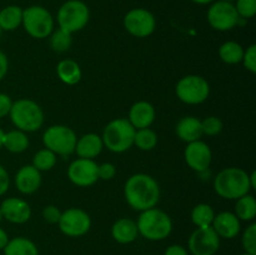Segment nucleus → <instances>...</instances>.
Listing matches in <instances>:
<instances>
[{
    "mask_svg": "<svg viewBox=\"0 0 256 255\" xmlns=\"http://www.w3.org/2000/svg\"><path fill=\"white\" fill-rule=\"evenodd\" d=\"M125 200L138 212L156 206L160 199V188L156 180L144 172L132 175L124 186Z\"/></svg>",
    "mask_w": 256,
    "mask_h": 255,
    "instance_id": "f257e3e1",
    "label": "nucleus"
},
{
    "mask_svg": "<svg viewBox=\"0 0 256 255\" xmlns=\"http://www.w3.org/2000/svg\"><path fill=\"white\" fill-rule=\"evenodd\" d=\"M214 189L219 196L229 200H236L249 194V174L240 168H226L216 175L214 180Z\"/></svg>",
    "mask_w": 256,
    "mask_h": 255,
    "instance_id": "f03ea898",
    "label": "nucleus"
},
{
    "mask_svg": "<svg viewBox=\"0 0 256 255\" xmlns=\"http://www.w3.org/2000/svg\"><path fill=\"white\" fill-rule=\"evenodd\" d=\"M138 232L142 238L152 242L166 239L172 230V222L162 210L152 208L142 212L136 222Z\"/></svg>",
    "mask_w": 256,
    "mask_h": 255,
    "instance_id": "7ed1b4c3",
    "label": "nucleus"
},
{
    "mask_svg": "<svg viewBox=\"0 0 256 255\" xmlns=\"http://www.w3.org/2000/svg\"><path fill=\"white\" fill-rule=\"evenodd\" d=\"M9 115L14 126L24 132H36L44 124V112L34 100H16L12 102Z\"/></svg>",
    "mask_w": 256,
    "mask_h": 255,
    "instance_id": "20e7f679",
    "label": "nucleus"
},
{
    "mask_svg": "<svg viewBox=\"0 0 256 255\" xmlns=\"http://www.w3.org/2000/svg\"><path fill=\"white\" fill-rule=\"evenodd\" d=\"M135 129L125 118H118L112 120L102 132V144L112 152H124L134 145Z\"/></svg>",
    "mask_w": 256,
    "mask_h": 255,
    "instance_id": "39448f33",
    "label": "nucleus"
},
{
    "mask_svg": "<svg viewBox=\"0 0 256 255\" xmlns=\"http://www.w3.org/2000/svg\"><path fill=\"white\" fill-rule=\"evenodd\" d=\"M89 19V6L82 0H68L59 8L56 14V22L60 29L70 34L84 29Z\"/></svg>",
    "mask_w": 256,
    "mask_h": 255,
    "instance_id": "423d86ee",
    "label": "nucleus"
},
{
    "mask_svg": "<svg viewBox=\"0 0 256 255\" xmlns=\"http://www.w3.org/2000/svg\"><path fill=\"white\" fill-rule=\"evenodd\" d=\"M22 25L32 38L45 39L54 30V18L46 8L32 5L22 10Z\"/></svg>",
    "mask_w": 256,
    "mask_h": 255,
    "instance_id": "0eeeda50",
    "label": "nucleus"
},
{
    "mask_svg": "<svg viewBox=\"0 0 256 255\" xmlns=\"http://www.w3.org/2000/svg\"><path fill=\"white\" fill-rule=\"evenodd\" d=\"M76 134L66 125H52L42 134L45 148L60 156H69L75 152Z\"/></svg>",
    "mask_w": 256,
    "mask_h": 255,
    "instance_id": "6e6552de",
    "label": "nucleus"
},
{
    "mask_svg": "<svg viewBox=\"0 0 256 255\" xmlns=\"http://www.w3.org/2000/svg\"><path fill=\"white\" fill-rule=\"evenodd\" d=\"M175 92L184 104L198 105L209 98L210 85L206 79L200 75H186L178 82Z\"/></svg>",
    "mask_w": 256,
    "mask_h": 255,
    "instance_id": "1a4fd4ad",
    "label": "nucleus"
},
{
    "mask_svg": "<svg viewBox=\"0 0 256 255\" xmlns=\"http://www.w3.org/2000/svg\"><path fill=\"white\" fill-rule=\"evenodd\" d=\"M208 22L218 32H229L234 29L240 22L234 2L215 0L210 4L206 12Z\"/></svg>",
    "mask_w": 256,
    "mask_h": 255,
    "instance_id": "9d476101",
    "label": "nucleus"
},
{
    "mask_svg": "<svg viewBox=\"0 0 256 255\" xmlns=\"http://www.w3.org/2000/svg\"><path fill=\"white\" fill-rule=\"evenodd\" d=\"M124 28L129 34L136 38H148L155 32L156 20L152 12L142 8H135L125 14L122 20Z\"/></svg>",
    "mask_w": 256,
    "mask_h": 255,
    "instance_id": "9b49d317",
    "label": "nucleus"
},
{
    "mask_svg": "<svg viewBox=\"0 0 256 255\" xmlns=\"http://www.w3.org/2000/svg\"><path fill=\"white\" fill-rule=\"evenodd\" d=\"M60 232L70 238H79L86 234L92 228V219L85 210L70 208L62 212L59 222Z\"/></svg>",
    "mask_w": 256,
    "mask_h": 255,
    "instance_id": "f8f14e48",
    "label": "nucleus"
},
{
    "mask_svg": "<svg viewBox=\"0 0 256 255\" xmlns=\"http://www.w3.org/2000/svg\"><path fill=\"white\" fill-rule=\"evenodd\" d=\"M188 246L192 255H214L219 250L220 238L212 226L198 228L190 235Z\"/></svg>",
    "mask_w": 256,
    "mask_h": 255,
    "instance_id": "ddd939ff",
    "label": "nucleus"
},
{
    "mask_svg": "<svg viewBox=\"0 0 256 255\" xmlns=\"http://www.w3.org/2000/svg\"><path fill=\"white\" fill-rule=\"evenodd\" d=\"M68 178L76 186H92L99 180L98 164L92 159L79 158V159L74 160L68 168Z\"/></svg>",
    "mask_w": 256,
    "mask_h": 255,
    "instance_id": "4468645a",
    "label": "nucleus"
},
{
    "mask_svg": "<svg viewBox=\"0 0 256 255\" xmlns=\"http://www.w3.org/2000/svg\"><path fill=\"white\" fill-rule=\"evenodd\" d=\"M185 162L190 169L196 172H204L212 164V154L209 145L202 140H196L188 144L184 152Z\"/></svg>",
    "mask_w": 256,
    "mask_h": 255,
    "instance_id": "2eb2a0df",
    "label": "nucleus"
},
{
    "mask_svg": "<svg viewBox=\"0 0 256 255\" xmlns=\"http://www.w3.org/2000/svg\"><path fill=\"white\" fill-rule=\"evenodd\" d=\"M2 219L12 224H24L32 216V208L25 200L19 198H8L0 205Z\"/></svg>",
    "mask_w": 256,
    "mask_h": 255,
    "instance_id": "dca6fc26",
    "label": "nucleus"
},
{
    "mask_svg": "<svg viewBox=\"0 0 256 255\" xmlns=\"http://www.w3.org/2000/svg\"><path fill=\"white\" fill-rule=\"evenodd\" d=\"M15 185L22 194H34L42 185V172L32 165H24L15 175Z\"/></svg>",
    "mask_w": 256,
    "mask_h": 255,
    "instance_id": "f3484780",
    "label": "nucleus"
},
{
    "mask_svg": "<svg viewBox=\"0 0 256 255\" xmlns=\"http://www.w3.org/2000/svg\"><path fill=\"white\" fill-rule=\"evenodd\" d=\"M212 228L219 235V238L232 239L240 232L242 225H240V220L238 219L234 212H222L214 216Z\"/></svg>",
    "mask_w": 256,
    "mask_h": 255,
    "instance_id": "a211bd4d",
    "label": "nucleus"
},
{
    "mask_svg": "<svg viewBox=\"0 0 256 255\" xmlns=\"http://www.w3.org/2000/svg\"><path fill=\"white\" fill-rule=\"evenodd\" d=\"M130 124L135 129H144L150 128V125L155 120V109L150 102H138L130 108L129 119Z\"/></svg>",
    "mask_w": 256,
    "mask_h": 255,
    "instance_id": "6ab92c4d",
    "label": "nucleus"
},
{
    "mask_svg": "<svg viewBox=\"0 0 256 255\" xmlns=\"http://www.w3.org/2000/svg\"><path fill=\"white\" fill-rule=\"evenodd\" d=\"M102 148H104V144H102V136L94 132H89L76 140L74 152H76L78 156L82 159L94 160V158H96L102 152Z\"/></svg>",
    "mask_w": 256,
    "mask_h": 255,
    "instance_id": "aec40b11",
    "label": "nucleus"
},
{
    "mask_svg": "<svg viewBox=\"0 0 256 255\" xmlns=\"http://www.w3.org/2000/svg\"><path fill=\"white\" fill-rule=\"evenodd\" d=\"M178 138L185 142H192L200 140L202 136V120L195 116H184L178 122L175 128Z\"/></svg>",
    "mask_w": 256,
    "mask_h": 255,
    "instance_id": "412c9836",
    "label": "nucleus"
},
{
    "mask_svg": "<svg viewBox=\"0 0 256 255\" xmlns=\"http://www.w3.org/2000/svg\"><path fill=\"white\" fill-rule=\"evenodd\" d=\"M112 236L119 244H130L139 236L136 222L129 218L116 220L112 226Z\"/></svg>",
    "mask_w": 256,
    "mask_h": 255,
    "instance_id": "4be33fe9",
    "label": "nucleus"
},
{
    "mask_svg": "<svg viewBox=\"0 0 256 255\" xmlns=\"http://www.w3.org/2000/svg\"><path fill=\"white\" fill-rule=\"evenodd\" d=\"M56 74L66 85H75L82 80V69L75 60L64 59L58 64Z\"/></svg>",
    "mask_w": 256,
    "mask_h": 255,
    "instance_id": "5701e85b",
    "label": "nucleus"
},
{
    "mask_svg": "<svg viewBox=\"0 0 256 255\" xmlns=\"http://www.w3.org/2000/svg\"><path fill=\"white\" fill-rule=\"evenodd\" d=\"M22 10L18 5H8L0 10V28L2 32H12L22 25Z\"/></svg>",
    "mask_w": 256,
    "mask_h": 255,
    "instance_id": "b1692460",
    "label": "nucleus"
},
{
    "mask_svg": "<svg viewBox=\"0 0 256 255\" xmlns=\"http://www.w3.org/2000/svg\"><path fill=\"white\" fill-rule=\"evenodd\" d=\"M2 250L4 255H39L36 245L24 236H18L9 240Z\"/></svg>",
    "mask_w": 256,
    "mask_h": 255,
    "instance_id": "393cba45",
    "label": "nucleus"
},
{
    "mask_svg": "<svg viewBox=\"0 0 256 255\" xmlns=\"http://www.w3.org/2000/svg\"><path fill=\"white\" fill-rule=\"evenodd\" d=\"M2 148L10 152H25L29 148V138L26 132L22 130H12L4 134V140H2Z\"/></svg>",
    "mask_w": 256,
    "mask_h": 255,
    "instance_id": "a878e982",
    "label": "nucleus"
},
{
    "mask_svg": "<svg viewBox=\"0 0 256 255\" xmlns=\"http://www.w3.org/2000/svg\"><path fill=\"white\" fill-rule=\"evenodd\" d=\"M235 215L239 220L252 222L256 216V199L252 195L246 194L236 199L235 204Z\"/></svg>",
    "mask_w": 256,
    "mask_h": 255,
    "instance_id": "bb28decb",
    "label": "nucleus"
},
{
    "mask_svg": "<svg viewBox=\"0 0 256 255\" xmlns=\"http://www.w3.org/2000/svg\"><path fill=\"white\" fill-rule=\"evenodd\" d=\"M244 48L236 42H225L219 48V56L225 64H239L242 60Z\"/></svg>",
    "mask_w": 256,
    "mask_h": 255,
    "instance_id": "cd10ccee",
    "label": "nucleus"
},
{
    "mask_svg": "<svg viewBox=\"0 0 256 255\" xmlns=\"http://www.w3.org/2000/svg\"><path fill=\"white\" fill-rule=\"evenodd\" d=\"M214 216V209L209 204H205V202L195 205L192 210V222L198 228L212 226Z\"/></svg>",
    "mask_w": 256,
    "mask_h": 255,
    "instance_id": "c85d7f7f",
    "label": "nucleus"
},
{
    "mask_svg": "<svg viewBox=\"0 0 256 255\" xmlns=\"http://www.w3.org/2000/svg\"><path fill=\"white\" fill-rule=\"evenodd\" d=\"M158 144V135L154 130L150 128H144V129H138L135 132L134 145L139 148L140 150L149 152L152 150Z\"/></svg>",
    "mask_w": 256,
    "mask_h": 255,
    "instance_id": "c756f323",
    "label": "nucleus"
},
{
    "mask_svg": "<svg viewBox=\"0 0 256 255\" xmlns=\"http://www.w3.org/2000/svg\"><path fill=\"white\" fill-rule=\"evenodd\" d=\"M72 44V34L62 29L52 30L50 34V48L55 52H65L70 49Z\"/></svg>",
    "mask_w": 256,
    "mask_h": 255,
    "instance_id": "7c9ffc66",
    "label": "nucleus"
},
{
    "mask_svg": "<svg viewBox=\"0 0 256 255\" xmlns=\"http://www.w3.org/2000/svg\"><path fill=\"white\" fill-rule=\"evenodd\" d=\"M56 164V154L52 152L49 149H42L36 152V154L32 156V166L35 169L42 172H48V170H52V168Z\"/></svg>",
    "mask_w": 256,
    "mask_h": 255,
    "instance_id": "2f4dec72",
    "label": "nucleus"
},
{
    "mask_svg": "<svg viewBox=\"0 0 256 255\" xmlns=\"http://www.w3.org/2000/svg\"><path fill=\"white\" fill-rule=\"evenodd\" d=\"M242 245L245 252L250 255H256V224L252 222L242 232Z\"/></svg>",
    "mask_w": 256,
    "mask_h": 255,
    "instance_id": "473e14b6",
    "label": "nucleus"
},
{
    "mask_svg": "<svg viewBox=\"0 0 256 255\" xmlns=\"http://www.w3.org/2000/svg\"><path fill=\"white\" fill-rule=\"evenodd\" d=\"M234 5L240 19H250L256 14V0H235Z\"/></svg>",
    "mask_w": 256,
    "mask_h": 255,
    "instance_id": "72a5a7b5",
    "label": "nucleus"
},
{
    "mask_svg": "<svg viewBox=\"0 0 256 255\" xmlns=\"http://www.w3.org/2000/svg\"><path fill=\"white\" fill-rule=\"evenodd\" d=\"M222 122L218 116H208L204 120H202V134L209 135V136H215L220 134L222 130Z\"/></svg>",
    "mask_w": 256,
    "mask_h": 255,
    "instance_id": "f704fd0d",
    "label": "nucleus"
},
{
    "mask_svg": "<svg viewBox=\"0 0 256 255\" xmlns=\"http://www.w3.org/2000/svg\"><path fill=\"white\" fill-rule=\"evenodd\" d=\"M242 64L249 70L252 74L256 72V45L252 44L246 50H244V55H242Z\"/></svg>",
    "mask_w": 256,
    "mask_h": 255,
    "instance_id": "c9c22d12",
    "label": "nucleus"
},
{
    "mask_svg": "<svg viewBox=\"0 0 256 255\" xmlns=\"http://www.w3.org/2000/svg\"><path fill=\"white\" fill-rule=\"evenodd\" d=\"M60 216H62V212L55 205H46L42 209V218L49 224H58Z\"/></svg>",
    "mask_w": 256,
    "mask_h": 255,
    "instance_id": "e433bc0d",
    "label": "nucleus"
},
{
    "mask_svg": "<svg viewBox=\"0 0 256 255\" xmlns=\"http://www.w3.org/2000/svg\"><path fill=\"white\" fill-rule=\"evenodd\" d=\"M116 174V168L112 162L98 165V178L102 180H112Z\"/></svg>",
    "mask_w": 256,
    "mask_h": 255,
    "instance_id": "4c0bfd02",
    "label": "nucleus"
},
{
    "mask_svg": "<svg viewBox=\"0 0 256 255\" xmlns=\"http://www.w3.org/2000/svg\"><path fill=\"white\" fill-rule=\"evenodd\" d=\"M12 99H10L9 95L0 92V119L6 116V115H9L10 109H12Z\"/></svg>",
    "mask_w": 256,
    "mask_h": 255,
    "instance_id": "58836bf2",
    "label": "nucleus"
},
{
    "mask_svg": "<svg viewBox=\"0 0 256 255\" xmlns=\"http://www.w3.org/2000/svg\"><path fill=\"white\" fill-rule=\"evenodd\" d=\"M10 185V178L6 169L2 165H0V196L8 192Z\"/></svg>",
    "mask_w": 256,
    "mask_h": 255,
    "instance_id": "ea45409f",
    "label": "nucleus"
},
{
    "mask_svg": "<svg viewBox=\"0 0 256 255\" xmlns=\"http://www.w3.org/2000/svg\"><path fill=\"white\" fill-rule=\"evenodd\" d=\"M164 255H189L188 250L182 245H170L166 248Z\"/></svg>",
    "mask_w": 256,
    "mask_h": 255,
    "instance_id": "a19ab883",
    "label": "nucleus"
},
{
    "mask_svg": "<svg viewBox=\"0 0 256 255\" xmlns=\"http://www.w3.org/2000/svg\"><path fill=\"white\" fill-rule=\"evenodd\" d=\"M8 69H9V62H8L6 55L0 52V80H2L6 75Z\"/></svg>",
    "mask_w": 256,
    "mask_h": 255,
    "instance_id": "79ce46f5",
    "label": "nucleus"
},
{
    "mask_svg": "<svg viewBox=\"0 0 256 255\" xmlns=\"http://www.w3.org/2000/svg\"><path fill=\"white\" fill-rule=\"evenodd\" d=\"M9 242V236H8L6 232L4 229L0 228V250H2L5 248V245Z\"/></svg>",
    "mask_w": 256,
    "mask_h": 255,
    "instance_id": "37998d69",
    "label": "nucleus"
},
{
    "mask_svg": "<svg viewBox=\"0 0 256 255\" xmlns=\"http://www.w3.org/2000/svg\"><path fill=\"white\" fill-rule=\"evenodd\" d=\"M249 180H250V186L252 189H256V172H252V174H249Z\"/></svg>",
    "mask_w": 256,
    "mask_h": 255,
    "instance_id": "c03bdc74",
    "label": "nucleus"
},
{
    "mask_svg": "<svg viewBox=\"0 0 256 255\" xmlns=\"http://www.w3.org/2000/svg\"><path fill=\"white\" fill-rule=\"evenodd\" d=\"M192 2L199 5H206V4H212V2H215V0H192Z\"/></svg>",
    "mask_w": 256,
    "mask_h": 255,
    "instance_id": "a18cd8bd",
    "label": "nucleus"
},
{
    "mask_svg": "<svg viewBox=\"0 0 256 255\" xmlns=\"http://www.w3.org/2000/svg\"><path fill=\"white\" fill-rule=\"evenodd\" d=\"M4 130L2 129V128H0V149H2V140H4Z\"/></svg>",
    "mask_w": 256,
    "mask_h": 255,
    "instance_id": "49530a36",
    "label": "nucleus"
},
{
    "mask_svg": "<svg viewBox=\"0 0 256 255\" xmlns=\"http://www.w3.org/2000/svg\"><path fill=\"white\" fill-rule=\"evenodd\" d=\"M2 210H0V222H2Z\"/></svg>",
    "mask_w": 256,
    "mask_h": 255,
    "instance_id": "de8ad7c7",
    "label": "nucleus"
},
{
    "mask_svg": "<svg viewBox=\"0 0 256 255\" xmlns=\"http://www.w3.org/2000/svg\"><path fill=\"white\" fill-rule=\"evenodd\" d=\"M224 2H234L235 0H224Z\"/></svg>",
    "mask_w": 256,
    "mask_h": 255,
    "instance_id": "09e8293b",
    "label": "nucleus"
},
{
    "mask_svg": "<svg viewBox=\"0 0 256 255\" xmlns=\"http://www.w3.org/2000/svg\"><path fill=\"white\" fill-rule=\"evenodd\" d=\"M2 28H0V38H2Z\"/></svg>",
    "mask_w": 256,
    "mask_h": 255,
    "instance_id": "8fccbe9b",
    "label": "nucleus"
},
{
    "mask_svg": "<svg viewBox=\"0 0 256 255\" xmlns=\"http://www.w3.org/2000/svg\"><path fill=\"white\" fill-rule=\"evenodd\" d=\"M240 255H250V254H248V252H244V254H240Z\"/></svg>",
    "mask_w": 256,
    "mask_h": 255,
    "instance_id": "3c124183",
    "label": "nucleus"
}]
</instances>
